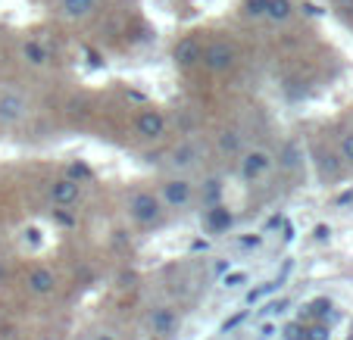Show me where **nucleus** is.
<instances>
[{"mask_svg":"<svg viewBox=\"0 0 353 340\" xmlns=\"http://www.w3.org/2000/svg\"><path fill=\"white\" fill-rule=\"evenodd\" d=\"M128 209V219L134 222V225H157V222L163 219V200L160 193H150V191H134L132 197H128L125 203Z\"/></svg>","mask_w":353,"mask_h":340,"instance_id":"1","label":"nucleus"},{"mask_svg":"<svg viewBox=\"0 0 353 340\" xmlns=\"http://www.w3.org/2000/svg\"><path fill=\"white\" fill-rule=\"evenodd\" d=\"M275 166V156L263 147H254V150H244L241 153V162H238V175L244 184H254V181H263Z\"/></svg>","mask_w":353,"mask_h":340,"instance_id":"2","label":"nucleus"},{"mask_svg":"<svg viewBox=\"0 0 353 340\" xmlns=\"http://www.w3.org/2000/svg\"><path fill=\"white\" fill-rule=\"evenodd\" d=\"M234 63H238V50H234L232 41H213V44L203 47V60H200V66L207 69V72L225 75V72L234 69Z\"/></svg>","mask_w":353,"mask_h":340,"instance_id":"3","label":"nucleus"},{"mask_svg":"<svg viewBox=\"0 0 353 340\" xmlns=\"http://www.w3.org/2000/svg\"><path fill=\"white\" fill-rule=\"evenodd\" d=\"M160 200L166 209L181 213V209H188L194 203V184L188 178H166L160 184Z\"/></svg>","mask_w":353,"mask_h":340,"instance_id":"4","label":"nucleus"},{"mask_svg":"<svg viewBox=\"0 0 353 340\" xmlns=\"http://www.w3.org/2000/svg\"><path fill=\"white\" fill-rule=\"evenodd\" d=\"M200 60H203V44H200L197 34H185V38L175 41L172 63H175V69H179V72H191V69H197Z\"/></svg>","mask_w":353,"mask_h":340,"instance_id":"5","label":"nucleus"},{"mask_svg":"<svg viewBox=\"0 0 353 340\" xmlns=\"http://www.w3.org/2000/svg\"><path fill=\"white\" fill-rule=\"evenodd\" d=\"M166 128H169L166 113H163V109H157V107L141 109L138 119H134V131H138L144 140H160L163 134H166Z\"/></svg>","mask_w":353,"mask_h":340,"instance_id":"6","label":"nucleus"},{"mask_svg":"<svg viewBox=\"0 0 353 340\" xmlns=\"http://www.w3.org/2000/svg\"><path fill=\"white\" fill-rule=\"evenodd\" d=\"M28 116V97L19 91H0V125H19Z\"/></svg>","mask_w":353,"mask_h":340,"instance_id":"7","label":"nucleus"},{"mask_svg":"<svg viewBox=\"0 0 353 340\" xmlns=\"http://www.w3.org/2000/svg\"><path fill=\"white\" fill-rule=\"evenodd\" d=\"M232 225H234V213L222 200L203 209V228H207L210 234H228Z\"/></svg>","mask_w":353,"mask_h":340,"instance_id":"8","label":"nucleus"},{"mask_svg":"<svg viewBox=\"0 0 353 340\" xmlns=\"http://www.w3.org/2000/svg\"><path fill=\"white\" fill-rule=\"evenodd\" d=\"M150 334H157V337H172L175 331H179V315H175L172 306H157L154 312H150Z\"/></svg>","mask_w":353,"mask_h":340,"instance_id":"9","label":"nucleus"},{"mask_svg":"<svg viewBox=\"0 0 353 340\" xmlns=\"http://www.w3.org/2000/svg\"><path fill=\"white\" fill-rule=\"evenodd\" d=\"M200 160H203V147H200V140H181L179 147L169 153V162H172L175 169H194Z\"/></svg>","mask_w":353,"mask_h":340,"instance_id":"10","label":"nucleus"},{"mask_svg":"<svg viewBox=\"0 0 353 340\" xmlns=\"http://www.w3.org/2000/svg\"><path fill=\"white\" fill-rule=\"evenodd\" d=\"M79 197H81V184L72 178H57L50 184V200L57 206H72V203H79Z\"/></svg>","mask_w":353,"mask_h":340,"instance_id":"11","label":"nucleus"},{"mask_svg":"<svg viewBox=\"0 0 353 340\" xmlns=\"http://www.w3.org/2000/svg\"><path fill=\"white\" fill-rule=\"evenodd\" d=\"M275 166H279V172H285V175H294L300 166H303V147H300V140H288L285 147L279 150Z\"/></svg>","mask_w":353,"mask_h":340,"instance_id":"12","label":"nucleus"},{"mask_svg":"<svg viewBox=\"0 0 353 340\" xmlns=\"http://www.w3.org/2000/svg\"><path fill=\"white\" fill-rule=\"evenodd\" d=\"M28 290H32L34 297H47V294H54V287H57V275L50 272V268H44V266H38V268H32L28 272Z\"/></svg>","mask_w":353,"mask_h":340,"instance_id":"13","label":"nucleus"},{"mask_svg":"<svg viewBox=\"0 0 353 340\" xmlns=\"http://www.w3.org/2000/svg\"><path fill=\"white\" fill-rule=\"evenodd\" d=\"M303 312L310 315V319H316V321H338L341 315H338V309H334V300L332 297H316V300H310L307 306H303Z\"/></svg>","mask_w":353,"mask_h":340,"instance_id":"14","label":"nucleus"},{"mask_svg":"<svg viewBox=\"0 0 353 340\" xmlns=\"http://www.w3.org/2000/svg\"><path fill=\"white\" fill-rule=\"evenodd\" d=\"M281 284H285V281H281V278H269V281H263V284L250 287V290H247V294H244V306H260L263 300H269V297H272V294H279V290H281Z\"/></svg>","mask_w":353,"mask_h":340,"instance_id":"15","label":"nucleus"},{"mask_svg":"<svg viewBox=\"0 0 353 340\" xmlns=\"http://www.w3.org/2000/svg\"><path fill=\"white\" fill-rule=\"evenodd\" d=\"M216 147H219L222 156H241L244 153V134L238 131V128H225V131L219 134V140H216Z\"/></svg>","mask_w":353,"mask_h":340,"instance_id":"16","label":"nucleus"},{"mask_svg":"<svg viewBox=\"0 0 353 340\" xmlns=\"http://www.w3.org/2000/svg\"><path fill=\"white\" fill-rule=\"evenodd\" d=\"M22 60H26L28 66H34V69H44L47 63H50V50H47L41 41L28 38V41H22Z\"/></svg>","mask_w":353,"mask_h":340,"instance_id":"17","label":"nucleus"},{"mask_svg":"<svg viewBox=\"0 0 353 340\" xmlns=\"http://www.w3.org/2000/svg\"><path fill=\"white\" fill-rule=\"evenodd\" d=\"M60 16L69 22H79V19H88L94 13V0H60Z\"/></svg>","mask_w":353,"mask_h":340,"instance_id":"18","label":"nucleus"},{"mask_svg":"<svg viewBox=\"0 0 353 340\" xmlns=\"http://www.w3.org/2000/svg\"><path fill=\"white\" fill-rule=\"evenodd\" d=\"M291 16H294V0H269L266 22H272V25H288Z\"/></svg>","mask_w":353,"mask_h":340,"instance_id":"19","label":"nucleus"},{"mask_svg":"<svg viewBox=\"0 0 353 340\" xmlns=\"http://www.w3.org/2000/svg\"><path fill=\"white\" fill-rule=\"evenodd\" d=\"M319 175L322 178H341V156H334V153H319Z\"/></svg>","mask_w":353,"mask_h":340,"instance_id":"20","label":"nucleus"},{"mask_svg":"<svg viewBox=\"0 0 353 340\" xmlns=\"http://www.w3.org/2000/svg\"><path fill=\"white\" fill-rule=\"evenodd\" d=\"M219 284L225 287V290H238V287L250 284V272H247V268H228V272L222 275Z\"/></svg>","mask_w":353,"mask_h":340,"instance_id":"21","label":"nucleus"},{"mask_svg":"<svg viewBox=\"0 0 353 340\" xmlns=\"http://www.w3.org/2000/svg\"><path fill=\"white\" fill-rule=\"evenodd\" d=\"M288 309H291V300H288V297H279V300H263L260 315L263 319H279V315H285Z\"/></svg>","mask_w":353,"mask_h":340,"instance_id":"22","label":"nucleus"},{"mask_svg":"<svg viewBox=\"0 0 353 340\" xmlns=\"http://www.w3.org/2000/svg\"><path fill=\"white\" fill-rule=\"evenodd\" d=\"M66 178L79 181V184H88V181H91V178H94V169H91V166H88V162L75 160V162H69V166H66Z\"/></svg>","mask_w":353,"mask_h":340,"instance_id":"23","label":"nucleus"},{"mask_svg":"<svg viewBox=\"0 0 353 340\" xmlns=\"http://www.w3.org/2000/svg\"><path fill=\"white\" fill-rule=\"evenodd\" d=\"M279 334H281V340H307V328H303V321L300 319L279 325Z\"/></svg>","mask_w":353,"mask_h":340,"instance_id":"24","label":"nucleus"},{"mask_svg":"<svg viewBox=\"0 0 353 340\" xmlns=\"http://www.w3.org/2000/svg\"><path fill=\"white\" fill-rule=\"evenodd\" d=\"M222 200V178H210L203 184V206H213Z\"/></svg>","mask_w":353,"mask_h":340,"instance_id":"25","label":"nucleus"},{"mask_svg":"<svg viewBox=\"0 0 353 340\" xmlns=\"http://www.w3.org/2000/svg\"><path fill=\"white\" fill-rule=\"evenodd\" d=\"M266 7H269V0H244V16L247 19H266Z\"/></svg>","mask_w":353,"mask_h":340,"instance_id":"26","label":"nucleus"},{"mask_svg":"<svg viewBox=\"0 0 353 340\" xmlns=\"http://www.w3.org/2000/svg\"><path fill=\"white\" fill-rule=\"evenodd\" d=\"M279 337V319H263L256 325V340H275Z\"/></svg>","mask_w":353,"mask_h":340,"instance_id":"27","label":"nucleus"},{"mask_svg":"<svg viewBox=\"0 0 353 340\" xmlns=\"http://www.w3.org/2000/svg\"><path fill=\"white\" fill-rule=\"evenodd\" d=\"M244 321H247V309H238V312L228 315V319L219 325V334H232V331H238V328L244 325Z\"/></svg>","mask_w":353,"mask_h":340,"instance_id":"28","label":"nucleus"},{"mask_svg":"<svg viewBox=\"0 0 353 340\" xmlns=\"http://www.w3.org/2000/svg\"><path fill=\"white\" fill-rule=\"evenodd\" d=\"M307 340H332V325L328 321H313L307 328Z\"/></svg>","mask_w":353,"mask_h":340,"instance_id":"29","label":"nucleus"},{"mask_svg":"<svg viewBox=\"0 0 353 340\" xmlns=\"http://www.w3.org/2000/svg\"><path fill=\"white\" fill-rule=\"evenodd\" d=\"M263 244H266V234L256 231V234H241L238 237V247L241 250H260Z\"/></svg>","mask_w":353,"mask_h":340,"instance_id":"30","label":"nucleus"},{"mask_svg":"<svg viewBox=\"0 0 353 340\" xmlns=\"http://www.w3.org/2000/svg\"><path fill=\"white\" fill-rule=\"evenodd\" d=\"M338 156H341V162L353 166V131H347L344 138H341V144H338Z\"/></svg>","mask_w":353,"mask_h":340,"instance_id":"31","label":"nucleus"},{"mask_svg":"<svg viewBox=\"0 0 353 340\" xmlns=\"http://www.w3.org/2000/svg\"><path fill=\"white\" fill-rule=\"evenodd\" d=\"M313 240L316 244H328V240H332V225H325V222L313 225Z\"/></svg>","mask_w":353,"mask_h":340,"instance_id":"32","label":"nucleus"},{"mask_svg":"<svg viewBox=\"0 0 353 340\" xmlns=\"http://www.w3.org/2000/svg\"><path fill=\"white\" fill-rule=\"evenodd\" d=\"M285 219L288 215H281V213H272L266 219V225H263V234H269V231H275V228H285Z\"/></svg>","mask_w":353,"mask_h":340,"instance_id":"33","label":"nucleus"},{"mask_svg":"<svg viewBox=\"0 0 353 340\" xmlns=\"http://www.w3.org/2000/svg\"><path fill=\"white\" fill-rule=\"evenodd\" d=\"M350 203H353V187H347L344 193H338V197H334V206H338V209L350 206Z\"/></svg>","mask_w":353,"mask_h":340,"instance_id":"34","label":"nucleus"},{"mask_svg":"<svg viewBox=\"0 0 353 340\" xmlns=\"http://www.w3.org/2000/svg\"><path fill=\"white\" fill-rule=\"evenodd\" d=\"M26 240H32V247H38V244H41V231H38V228H26Z\"/></svg>","mask_w":353,"mask_h":340,"instance_id":"35","label":"nucleus"},{"mask_svg":"<svg viewBox=\"0 0 353 340\" xmlns=\"http://www.w3.org/2000/svg\"><path fill=\"white\" fill-rule=\"evenodd\" d=\"M228 268H232V262H228V259H216V262H213V272H216V275H225Z\"/></svg>","mask_w":353,"mask_h":340,"instance_id":"36","label":"nucleus"},{"mask_svg":"<svg viewBox=\"0 0 353 340\" xmlns=\"http://www.w3.org/2000/svg\"><path fill=\"white\" fill-rule=\"evenodd\" d=\"M291 240H294V225L285 219V244H291Z\"/></svg>","mask_w":353,"mask_h":340,"instance_id":"37","label":"nucleus"},{"mask_svg":"<svg viewBox=\"0 0 353 340\" xmlns=\"http://www.w3.org/2000/svg\"><path fill=\"white\" fill-rule=\"evenodd\" d=\"M207 247H210V240H200V237L191 244V250H194V253H197V250H207Z\"/></svg>","mask_w":353,"mask_h":340,"instance_id":"38","label":"nucleus"},{"mask_svg":"<svg viewBox=\"0 0 353 340\" xmlns=\"http://www.w3.org/2000/svg\"><path fill=\"white\" fill-rule=\"evenodd\" d=\"M94 340H116V334H110V331H100Z\"/></svg>","mask_w":353,"mask_h":340,"instance_id":"39","label":"nucleus"},{"mask_svg":"<svg viewBox=\"0 0 353 340\" xmlns=\"http://www.w3.org/2000/svg\"><path fill=\"white\" fill-rule=\"evenodd\" d=\"M3 278H7V268H3V266H0V281H3Z\"/></svg>","mask_w":353,"mask_h":340,"instance_id":"40","label":"nucleus"},{"mask_svg":"<svg viewBox=\"0 0 353 340\" xmlns=\"http://www.w3.org/2000/svg\"><path fill=\"white\" fill-rule=\"evenodd\" d=\"M94 3H97V0H94Z\"/></svg>","mask_w":353,"mask_h":340,"instance_id":"41","label":"nucleus"}]
</instances>
